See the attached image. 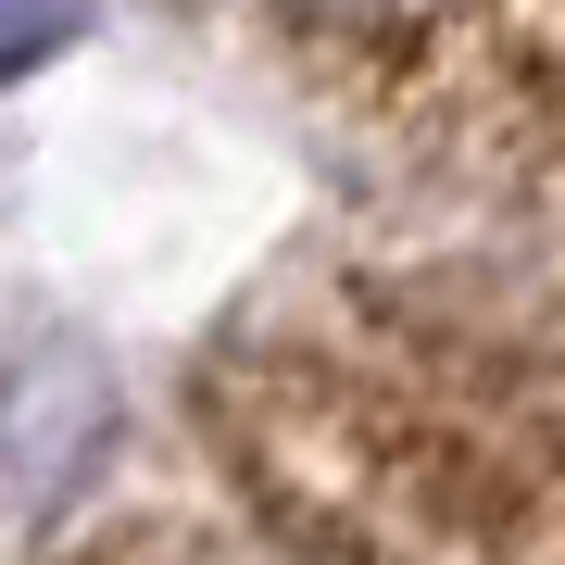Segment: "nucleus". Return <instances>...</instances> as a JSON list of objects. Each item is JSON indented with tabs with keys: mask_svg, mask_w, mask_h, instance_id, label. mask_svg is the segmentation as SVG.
I'll list each match as a JSON object with an SVG mask.
<instances>
[{
	"mask_svg": "<svg viewBox=\"0 0 565 565\" xmlns=\"http://www.w3.org/2000/svg\"><path fill=\"white\" fill-rule=\"evenodd\" d=\"M189 415L302 565H565V302L315 277L214 340Z\"/></svg>",
	"mask_w": 565,
	"mask_h": 565,
	"instance_id": "f257e3e1",
	"label": "nucleus"
},
{
	"mask_svg": "<svg viewBox=\"0 0 565 565\" xmlns=\"http://www.w3.org/2000/svg\"><path fill=\"white\" fill-rule=\"evenodd\" d=\"M226 13L415 163L565 202V0H226Z\"/></svg>",
	"mask_w": 565,
	"mask_h": 565,
	"instance_id": "f03ea898",
	"label": "nucleus"
},
{
	"mask_svg": "<svg viewBox=\"0 0 565 565\" xmlns=\"http://www.w3.org/2000/svg\"><path fill=\"white\" fill-rule=\"evenodd\" d=\"M102 13V0H0V76H25V63H51L76 25Z\"/></svg>",
	"mask_w": 565,
	"mask_h": 565,
	"instance_id": "7ed1b4c3",
	"label": "nucleus"
},
{
	"mask_svg": "<svg viewBox=\"0 0 565 565\" xmlns=\"http://www.w3.org/2000/svg\"><path fill=\"white\" fill-rule=\"evenodd\" d=\"M76 565H151V553L139 541H102V553H76Z\"/></svg>",
	"mask_w": 565,
	"mask_h": 565,
	"instance_id": "20e7f679",
	"label": "nucleus"
}]
</instances>
